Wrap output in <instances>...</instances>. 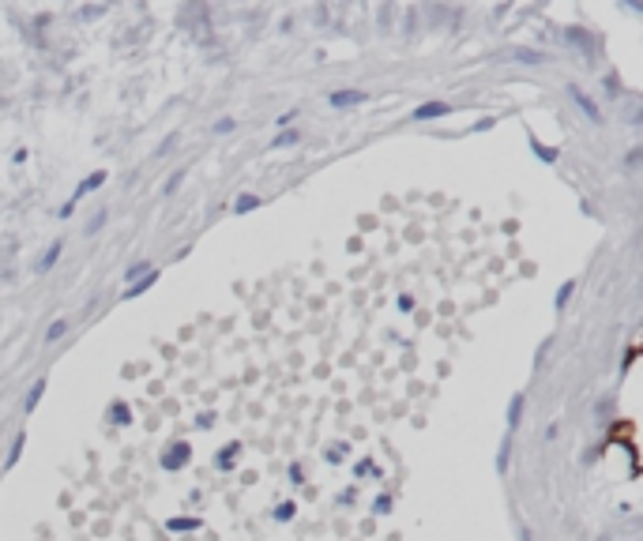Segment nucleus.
<instances>
[{
	"label": "nucleus",
	"mask_w": 643,
	"mask_h": 541,
	"mask_svg": "<svg viewBox=\"0 0 643 541\" xmlns=\"http://www.w3.org/2000/svg\"><path fill=\"white\" fill-rule=\"evenodd\" d=\"M335 105H350V102H365V94H331Z\"/></svg>",
	"instance_id": "20e7f679"
},
{
	"label": "nucleus",
	"mask_w": 643,
	"mask_h": 541,
	"mask_svg": "<svg viewBox=\"0 0 643 541\" xmlns=\"http://www.w3.org/2000/svg\"><path fill=\"white\" fill-rule=\"evenodd\" d=\"M440 113H448V105L433 102V105H421V110H418V113H414V117H418V121H425V117H440Z\"/></svg>",
	"instance_id": "f03ea898"
},
{
	"label": "nucleus",
	"mask_w": 643,
	"mask_h": 541,
	"mask_svg": "<svg viewBox=\"0 0 643 541\" xmlns=\"http://www.w3.org/2000/svg\"><path fill=\"white\" fill-rule=\"evenodd\" d=\"M42 391H46V384H34V391H30V398H27V410H34V403H38Z\"/></svg>",
	"instance_id": "0eeeda50"
},
{
	"label": "nucleus",
	"mask_w": 643,
	"mask_h": 541,
	"mask_svg": "<svg viewBox=\"0 0 643 541\" xmlns=\"http://www.w3.org/2000/svg\"><path fill=\"white\" fill-rule=\"evenodd\" d=\"M102 181H106V173H91V177L83 181V188L75 192V200H79V196H87V192H94L98 185H102ZM75 200H72V203H75ZM72 203H68V207H72Z\"/></svg>",
	"instance_id": "f257e3e1"
},
{
	"label": "nucleus",
	"mask_w": 643,
	"mask_h": 541,
	"mask_svg": "<svg viewBox=\"0 0 643 541\" xmlns=\"http://www.w3.org/2000/svg\"><path fill=\"white\" fill-rule=\"evenodd\" d=\"M64 331H68V323H64V320H57V323H53V327H49V334H46V339L53 342V339H61Z\"/></svg>",
	"instance_id": "423d86ee"
},
{
	"label": "nucleus",
	"mask_w": 643,
	"mask_h": 541,
	"mask_svg": "<svg viewBox=\"0 0 643 541\" xmlns=\"http://www.w3.org/2000/svg\"><path fill=\"white\" fill-rule=\"evenodd\" d=\"M519 410H523V395H516V398H511V406H508V429L519 425Z\"/></svg>",
	"instance_id": "7ed1b4c3"
},
{
	"label": "nucleus",
	"mask_w": 643,
	"mask_h": 541,
	"mask_svg": "<svg viewBox=\"0 0 643 541\" xmlns=\"http://www.w3.org/2000/svg\"><path fill=\"white\" fill-rule=\"evenodd\" d=\"M57 256H61V245H53V248H49V256L42 259V270H49L53 263H57Z\"/></svg>",
	"instance_id": "39448f33"
},
{
	"label": "nucleus",
	"mask_w": 643,
	"mask_h": 541,
	"mask_svg": "<svg viewBox=\"0 0 643 541\" xmlns=\"http://www.w3.org/2000/svg\"><path fill=\"white\" fill-rule=\"evenodd\" d=\"M256 207V196H241L237 200V211H253Z\"/></svg>",
	"instance_id": "6e6552de"
}]
</instances>
